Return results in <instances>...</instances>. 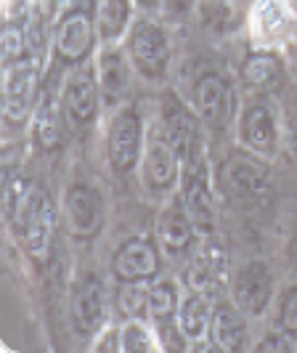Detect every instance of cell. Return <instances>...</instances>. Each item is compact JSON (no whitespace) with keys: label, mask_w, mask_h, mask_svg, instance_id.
<instances>
[{"label":"cell","mask_w":297,"mask_h":353,"mask_svg":"<svg viewBox=\"0 0 297 353\" xmlns=\"http://www.w3.org/2000/svg\"><path fill=\"white\" fill-rule=\"evenodd\" d=\"M159 271V250L146 236H130L112 258V274L117 282H149Z\"/></svg>","instance_id":"obj_15"},{"label":"cell","mask_w":297,"mask_h":353,"mask_svg":"<svg viewBox=\"0 0 297 353\" xmlns=\"http://www.w3.org/2000/svg\"><path fill=\"white\" fill-rule=\"evenodd\" d=\"M130 61L141 77L162 80L170 64V40L165 27L154 19H139L127 35Z\"/></svg>","instance_id":"obj_6"},{"label":"cell","mask_w":297,"mask_h":353,"mask_svg":"<svg viewBox=\"0 0 297 353\" xmlns=\"http://www.w3.org/2000/svg\"><path fill=\"white\" fill-rule=\"evenodd\" d=\"M3 215L6 223L14 229L24 252L35 263H45L51 258L56 221H59L48 189L27 176L11 178L3 189Z\"/></svg>","instance_id":"obj_1"},{"label":"cell","mask_w":297,"mask_h":353,"mask_svg":"<svg viewBox=\"0 0 297 353\" xmlns=\"http://www.w3.org/2000/svg\"><path fill=\"white\" fill-rule=\"evenodd\" d=\"M234 303L245 311L247 316H260L274 298V274L265 261H247L234 282H231Z\"/></svg>","instance_id":"obj_13"},{"label":"cell","mask_w":297,"mask_h":353,"mask_svg":"<svg viewBox=\"0 0 297 353\" xmlns=\"http://www.w3.org/2000/svg\"><path fill=\"white\" fill-rule=\"evenodd\" d=\"M64 218L74 239H93L104 229V199L88 183H72L64 196Z\"/></svg>","instance_id":"obj_11"},{"label":"cell","mask_w":297,"mask_h":353,"mask_svg":"<svg viewBox=\"0 0 297 353\" xmlns=\"http://www.w3.org/2000/svg\"><path fill=\"white\" fill-rule=\"evenodd\" d=\"M40 90V61L32 53L3 64V120L11 125L24 123L35 112Z\"/></svg>","instance_id":"obj_5"},{"label":"cell","mask_w":297,"mask_h":353,"mask_svg":"<svg viewBox=\"0 0 297 353\" xmlns=\"http://www.w3.org/2000/svg\"><path fill=\"white\" fill-rule=\"evenodd\" d=\"M61 104H64V114L72 123L77 125H90L99 117V80L96 72L80 64L67 74L64 80V90H61Z\"/></svg>","instance_id":"obj_14"},{"label":"cell","mask_w":297,"mask_h":353,"mask_svg":"<svg viewBox=\"0 0 297 353\" xmlns=\"http://www.w3.org/2000/svg\"><path fill=\"white\" fill-rule=\"evenodd\" d=\"M96 351L123 353V330H114V327H106L104 332H101V340L96 343Z\"/></svg>","instance_id":"obj_31"},{"label":"cell","mask_w":297,"mask_h":353,"mask_svg":"<svg viewBox=\"0 0 297 353\" xmlns=\"http://www.w3.org/2000/svg\"><path fill=\"white\" fill-rule=\"evenodd\" d=\"M99 37L104 43H114L127 32V24L133 17V3L130 0H96L93 8Z\"/></svg>","instance_id":"obj_23"},{"label":"cell","mask_w":297,"mask_h":353,"mask_svg":"<svg viewBox=\"0 0 297 353\" xmlns=\"http://www.w3.org/2000/svg\"><path fill=\"white\" fill-rule=\"evenodd\" d=\"M99 35L96 17L88 8H70L64 11L56 27H53V48L61 64L80 67L85 59L93 53V43Z\"/></svg>","instance_id":"obj_8"},{"label":"cell","mask_w":297,"mask_h":353,"mask_svg":"<svg viewBox=\"0 0 297 353\" xmlns=\"http://www.w3.org/2000/svg\"><path fill=\"white\" fill-rule=\"evenodd\" d=\"M141 8H154V6H159L162 0H136Z\"/></svg>","instance_id":"obj_36"},{"label":"cell","mask_w":297,"mask_h":353,"mask_svg":"<svg viewBox=\"0 0 297 353\" xmlns=\"http://www.w3.org/2000/svg\"><path fill=\"white\" fill-rule=\"evenodd\" d=\"M289 3H292V8H295V11H297V0H289Z\"/></svg>","instance_id":"obj_37"},{"label":"cell","mask_w":297,"mask_h":353,"mask_svg":"<svg viewBox=\"0 0 297 353\" xmlns=\"http://www.w3.org/2000/svg\"><path fill=\"white\" fill-rule=\"evenodd\" d=\"M239 80L249 90L268 93V90L279 88L284 80V67L281 59L271 51H252L245 56V61L239 64Z\"/></svg>","instance_id":"obj_21"},{"label":"cell","mask_w":297,"mask_h":353,"mask_svg":"<svg viewBox=\"0 0 297 353\" xmlns=\"http://www.w3.org/2000/svg\"><path fill=\"white\" fill-rule=\"evenodd\" d=\"M61 109L64 104L56 99L51 88L40 90V99L32 112V133L43 152H56L61 146Z\"/></svg>","instance_id":"obj_20"},{"label":"cell","mask_w":297,"mask_h":353,"mask_svg":"<svg viewBox=\"0 0 297 353\" xmlns=\"http://www.w3.org/2000/svg\"><path fill=\"white\" fill-rule=\"evenodd\" d=\"M149 282H117L114 311L123 319L149 316Z\"/></svg>","instance_id":"obj_25"},{"label":"cell","mask_w":297,"mask_h":353,"mask_svg":"<svg viewBox=\"0 0 297 353\" xmlns=\"http://www.w3.org/2000/svg\"><path fill=\"white\" fill-rule=\"evenodd\" d=\"M178 305H181V295L173 279H159L149 287V316L157 324L178 316Z\"/></svg>","instance_id":"obj_26"},{"label":"cell","mask_w":297,"mask_h":353,"mask_svg":"<svg viewBox=\"0 0 297 353\" xmlns=\"http://www.w3.org/2000/svg\"><path fill=\"white\" fill-rule=\"evenodd\" d=\"M162 133L167 136V141L178 149L181 157L189 154L194 143L199 141V114L192 112V106H186L175 93H167L162 99Z\"/></svg>","instance_id":"obj_17"},{"label":"cell","mask_w":297,"mask_h":353,"mask_svg":"<svg viewBox=\"0 0 297 353\" xmlns=\"http://www.w3.org/2000/svg\"><path fill=\"white\" fill-rule=\"evenodd\" d=\"M157 345L152 340V332L139 319H127V324L123 327V353H149Z\"/></svg>","instance_id":"obj_28"},{"label":"cell","mask_w":297,"mask_h":353,"mask_svg":"<svg viewBox=\"0 0 297 353\" xmlns=\"http://www.w3.org/2000/svg\"><path fill=\"white\" fill-rule=\"evenodd\" d=\"M30 37L21 21H11L6 19L3 24V35H0V56H3V64H11L19 61L24 56H30Z\"/></svg>","instance_id":"obj_27"},{"label":"cell","mask_w":297,"mask_h":353,"mask_svg":"<svg viewBox=\"0 0 297 353\" xmlns=\"http://www.w3.org/2000/svg\"><path fill=\"white\" fill-rule=\"evenodd\" d=\"M289 152L297 159V120H292V125H289Z\"/></svg>","instance_id":"obj_35"},{"label":"cell","mask_w":297,"mask_h":353,"mask_svg":"<svg viewBox=\"0 0 297 353\" xmlns=\"http://www.w3.org/2000/svg\"><path fill=\"white\" fill-rule=\"evenodd\" d=\"M196 14L202 19V24L218 35L234 32L242 21V14L234 6V0H196Z\"/></svg>","instance_id":"obj_24"},{"label":"cell","mask_w":297,"mask_h":353,"mask_svg":"<svg viewBox=\"0 0 297 353\" xmlns=\"http://www.w3.org/2000/svg\"><path fill=\"white\" fill-rule=\"evenodd\" d=\"M289 332H284V330H281V332H271V335H265L260 340V343H258V345H255V348H258V351H281V353H289V351H295V343H292V340H289Z\"/></svg>","instance_id":"obj_30"},{"label":"cell","mask_w":297,"mask_h":353,"mask_svg":"<svg viewBox=\"0 0 297 353\" xmlns=\"http://www.w3.org/2000/svg\"><path fill=\"white\" fill-rule=\"evenodd\" d=\"M45 3V11L53 14V17H61L64 14V6L70 3V0H43Z\"/></svg>","instance_id":"obj_34"},{"label":"cell","mask_w":297,"mask_h":353,"mask_svg":"<svg viewBox=\"0 0 297 353\" xmlns=\"http://www.w3.org/2000/svg\"><path fill=\"white\" fill-rule=\"evenodd\" d=\"M218 181L231 199L242 205H260L271 196V168L252 152H236L221 165Z\"/></svg>","instance_id":"obj_3"},{"label":"cell","mask_w":297,"mask_h":353,"mask_svg":"<svg viewBox=\"0 0 297 353\" xmlns=\"http://www.w3.org/2000/svg\"><path fill=\"white\" fill-rule=\"evenodd\" d=\"M245 311L231 303H218L212 305V324L210 337L223 353H239L247 348V321L242 316Z\"/></svg>","instance_id":"obj_19"},{"label":"cell","mask_w":297,"mask_h":353,"mask_svg":"<svg viewBox=\"0 0 297 353\" xmlns=\"http://www.w3.org/2000/svg\"><path fill=\"white\" fill-rule=\"evenodd\" d=\"M175 321H178L181 332L186 335L189 345L196 343V340L210 337V324H212L210 298H205V295H199V292H189L186 298H181Z\"/></svg>","instance_id":"obj_22"},{"label":"cell","mask_w":297,"mask_h":353,"mask_svg":"<svg viewBox=\"0 0 297 353\" xmlns=\"http://www.w3.org/2000/svg\"><path fill=\"white\" fill-rule=\"evenodd\" d=\"M287 258H289V268H292V274L297 276V231L292 234V239H289V248H287Z\"/></svg>","instance_id":"obj_33"},{"label":"cell","mask_w":297,"mask_h":353,"mask_svg":"<svg viewBox=\"0 0 297 353\" xmlns=\"http://www.w3.org/2000/svg\"><path fill=\"white\" fill-rule=\"evenodd\" d=\"M279 327L284 332L297 337V284H292L279 303Z\"/></svg>","instance_id":"obj_29"},{"label":"cell","mask_w":297,"mask_h":353,"mask_svg":"<svg viewBox=\"0 0 297 353\" xmlns=\"http://www.w3.org/2000/svg\"><path fill=\"white\" fill-rule=\"evenodd\" d=\"M186 282L192 287V292H199L210 301L226 295L234 276H231V255L223 239H218L215 234L202 236V245L196 248L189 263Z\"/></svg>","instance_id":"obj_4"},{"label":"cell","mask_w":297,"mask_h":353,"mask_svg":"<svg viewBox=\"0 0 297 353\" xmlns=\"http://www.w3.org/2000/svg\"><path fill=\"white\" fill-rule=\"evenodd\" d=\"M194 236H196V226H194L186 205L181 202V196L175 199L173 205L159 210L157 239L167 255H183L194 245Z\"/></svg>","instance_id":"obj_18"},{"label":"cell","mask_w":297,"mask_h":353,"mask_svg":"<svg viewBox=\"0 0 297 353\" xmlns=\"http://www.w3.org/2000/svg\"><path fill=\"white\" fill-rule=\"evenodd\" d=\"M146 139H143V123L133 106H125L114 114L106 136V157L114 173L127 176L133 173L143 159Z\"/></svg>","instance_id":"obj_7"},{"label":"cell","mask_w":297,"mask_h":353,"mask_svg":"<svg viewBox=\"0 0 297 353\" xmlns=\"http://www.w3.org/2000/svg\"><path fill=\"white\" fill-rule=\"evenodd\" d=\"M239 143L245 146L247 152L252 154H260L268 157L276 152L279 146V123H276V112L271 106L255 99V101H247L239 112Z\"/></svg>","instance_id":"obj_10"},{"label":"cell","mask_w":297,"mask_h":353,"mask_svg":"<svg viewBox=\"0 0 297 353\" xmlns=\"http://www.w3.org/2000/svg\"><path fill=\"white\" fill-rule=\"evenodd\" d=\"M234 88L221 72H205L196 77L192 90V104L194 112L199 114V120L215 128V130H223L231 123V114H234Z\"/></svg>","instance_id":"obj_9"},{"label":"cell","mask_w":297,"mask_h":353,"mask_svg":"<svg viewBox=\"0 0 297 353\" xmlns=\"http://www.w3.org/2000/svg\"><path fill=\"white\" fill-rule=\"evenodd\" d=\"M196 6V0H162V8L170 19H183L192 14V8Z\"/></svg>","instance_id":"obj_32"},{"label":"cell","mask_w":297,"mask_h":353,"mask_svg":"<svg viewBox=\"0 0 297 353\" xmlns=\"http://www.w3.org/2000/svg\"><path fill=\"white\" fill-rule=\"evenodd\" d=\"M202 141H196L183 157L181 168V202L192 215L196 234L207 236L215 231V205H212V189H210V170L207 159L202 152Z\"/></svg>","instance_id":"obj_2"},{"label":"cell","mask_w":297,"mask_h":353,"mask_svg":"<svg viewBox=\"0 0 297 353\" xmlns=\"http://www.w3.org/2000/svg\"><path fill=\"white\" fill-rule=\"evenodd\" d=\"M143 181L149 189L154 192H167L181 181V168L183 157L178 154L173 143L167 141V136L162 133V128L149 133V141L143 149Z\"/></svg>","instance_id":"obj_12"},{"label":"cell","mask_w":297,"mask_h":353,"mask_svg":"<svg viewBox=\"0 0 297 353\" xmlns=\"http://www.w3.org/2000/svg\"><path fill=\"white\" fill-rule=\"evenodd\" d=\"M72 324L80 335H96L106 324V295L104 284L96 274H88L77 284L72 298Z\"/></svg>","instance_id":"obj_16"}]
</instances>
